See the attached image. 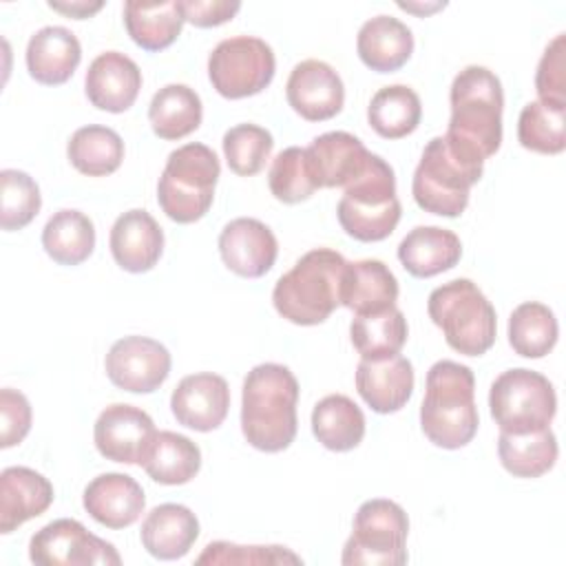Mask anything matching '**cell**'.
Returning <instances> with one entry per match:
<instances>
[{
    "mask_svg": "<svg viewBox=\"0 0 566 566\" xmlns=\"http://www.w3.org/2000/svg\"><path fill=\"white\" fill-rule=\"evenodd\" d=\"M451 119L447 144L471 159L484 161L502 144L504 91L493 71L471 64L462 69L451 84Z\"/></svg>",
    "mask_w": 566,
    "mask_h": 566,
    "instance_id": "obj_1",
    "label": "cell"
},
{
    "mask_svg": "<svg viewBox=\"0 0 566 566\" xmlns=\"http://www.w3.org/2000/svg\"><path fill=\"white\" fill-rule=\"evenodd\" d=\"M298 380L279 363L252 367L243 380L241 431L245 440L265 453L287 449L296 436Z\"/></svg>",
    "mask_w": 566,
    "mask_h": 566,
    "instance_id": "obj_2",
    "label": "cell"
},
{
    "mask_svg": "<svg viewBox=\"0 0 566 566\" xmlns=\"http://www.w3.org/2000/svg\"><path fill=\"white\" fill-rule=\"evenodd\" d=\"M424 389L420 427L429 442L442 449L469 444L480 424L473 371L453 360H438L427 371Z\"/></svg>",
    "mask_w": 566,
    "mask_h": 566,
    "instance_id": "obj_3",
    "label": "cell"
},
{
    "mask_svg": "<svg viewBox=\"0 0 566 566\" xmlns=\"http://www.w3.org/2000/svg\"><path fill=\"white\" fill-rule=\"evenodd\" d=\"M347 261L340 252L316 248L285 272L272 292L276 312L294 325H318L340 305V285Z\"/></svg>",
    "mask_w": 566,
    "mask_h": 566,
    "instance_id": "obj_4",
    "label": "cell"
},
{
    "mask_svg": "<svg viewBox=\"0 0 566 566\" xmlns=\"http://www.w3.org/2000/svg\"><path fill=\"white\" fill-rule=\"evenodd\" d=\"M427 312L444 334L451 349L464 356H482L495 343L497 318L491 301L469 279H455L429 294Z\"/></svg>",
    "mask_w": 566,
    "mask_h": 566,
    "instance_id": "obj_5",
    "label": "cell"
},
{
    "mask_svg": "<svg viewBox=\"0 0 566 566\" xmlns=\"http://www.w3.org/2000/svg\"><path fill=\"white\" fill-rule=\"evenodd\" d=\"M336 214L340 228L363 243L382 241L396 230L402 208L394 170L380 155L371 153L365 170L345 186Z\"/></svg>",
    "mask_w": 566,
    "mask_h": 566,
    "instance_id": "obj_6",
    "label": "cell"
},
{
    "mask_svg": "<svg viewBox=\"0 0 566 566\" xmlns=\"http://www.w3.org/2000/svg\"><path fill=\"white\" fill-rule=\"evenodd\" d=\"M484 161L453 150L444 137H433L416 166L411 192L424 212L460 217L469 203V190L480 181Z\"/></svg>",
    "mask_w": 566,
    "mask_h": 566,
    "instance_id": "obj_7",
    "label": "cell"
},
{
    "mask_svg": "<svg viewBox=\"0 0 566 566\" xmlns=\"http://www.w3.org/2000/svg\"><path fill=\"white\" fill-rule=\"evenodd\" d=\"M219 175L221 166L212 148L197 142L179 146L168 155L157 184L159 208L177 223L199 221L212 206Z\"/></svg>",
    "mask_w": 566,
    "mask_h": 566,
    "instance_id": "obj_8",
    "label": "cell"
},
{
    "mask_svg": "<svg viewBox=\"0 0 566 566\" xmlns=\"http://www.w3.org/2000/svg\"><path fill=\"white\" fill-rule=\"evenodd\" d=\"M491 418L504 433H531L551 427L557 396L546 376L515 367L502 371L489 391Z\"/></svg>",
    "mask_w": 566,
    "mask_h": 566,
    "instance_id": "obj_9",
    "label": "cell"
},
{
    "mask_svg": "<svg viewBox=\"0 0 566 566\" xmlns=\"http://www.w3.org/2000/svg\"><path fill=\"white\" fill-rule=\"evenodd\" d=\"M409 520L391 500H367L358 506L352 535L345 542L340 562L345 566H402L407 562Z\"/></svg>",
    "mask_w": 566,
    "mask_h": 566,
    "instance_id": "obj_10",
    "label": "cell"
},
{
    "mask_svg": "<svg viewBox=\"0 0 566 566\" xmlns=\"http://www.w3.org/2000/svg\"><path fill=\"white\" fill-rule=\"evenodd\" d=\"M276 71L272 46L261 38L234 35L221 40L208 57V77L228 99H241L270 86Z\"/></svg>",
    "mask_w": 566,
    "mask_h": 566,
    "instance_id": "obj_11",
    "label": "cell"
},
{
    "mask_svg": "<svg viewBox=\"0 0 566 566\" xmlns=\"http://www.w3.org/2000/svg\"><path fill=\"white\" fill-rule=\"evenodd\" d=\"M29 557L40 566H117L115 546L84 528L77 520H53L29 542Z\"/></svg>",
    "mask_w": 566,
    "mask_h": 566,
    "instance_id": "obj_12",
    "label": "cell"
},
{
    "mask_svg": "<svg viewBox=\"0 0 566 566\" xmlns=\"http://www.w3.org/2000/svg\"><path fill=\"white\" fill-rule=\"evenodd\" d=\"M111 382L130 394H150L170 374V352L148 336H124L113 343L104 360Z\"/></svg>",
    "mask_w": 566,
    "mask_h": 566,
    "instance_id": "obj_13",
    "label": "cell"
},
{
    "mask_svg": "<svg viewBox=\"0 0 566 566\" xmlns=\"http://www.w3.org/2000/svg\"><path fill=\"white\" fill-rule=\"evenodd\" d=\"M155 433L153 418L144 409L124 402L108 405L93 429L97 451L106 460L124 464H139Z\"/></svg>",
    "mask_w": 566,
    "mask_h": 566,
    "instance_id": "obj_14",
    "label": "cell"
},
{
    "mask_svg": "<svg viewBox=\"0 0 566 566\" xmlns=\"http://www.w3.org/2000/svg\"><path fill=\"white\" fill-rule=\"evenodd\" d=\"M285 95L294 113L307 122L332 119L345 104L343 80L323 60L298 62L287 77Z\"/></svg>",
    "mask_w": 566,
    "mask_h": 566,
    "instance_id": "obj_15",
    "label": "cell"
},
{
    "mask_svg": "<svg viewBox=\"0 0 566 566\" xmlns=\"http://www.w3.org/2000/svg\"><path fill=\"white\" fill-rule=\"evenodd\" d=\"M219 252L228 270L245 279H259L272 270L279 243L263 221L239 217L223 226L219 234Z\"/></svg>",
    "mask_w": 566,
    "mask_h": 566,
    "instance_id": "obj_16",
    "label": "cell"
},
{
    "mask_svg": "<svg viewBox=\"0 0 566 566\" xmlns=\"http://www.w3.org/2000/svg\"><path fill=\"white\" fill-rule=\"evenodd\" d=\"M230 407V387L223 376L212 371L190 374L179 380L170 396V409L179 424L195 431L217 429Z\"/></svg>",
    "mask_w": 566,
    "mask_h": 566,
    "instance_id": "obj_17",
    "label": "cell"
},
{
    "mask_svg": "<svg viewBox=\"0 0 566 566\" xmlns=\"http://www.w3.org/2000/svg\"><path fill=\"white\" fill-rule=\"evenodd\" d=\"M305 157L316 188H345L365 170L371 153L352 133L332 130L314 137Z\"/></svg>",
    "mask_w": 566,
    "mask_h": 566,
    "instance_id": "obj_18",
    "label": "cell"
},
{
    "mask_svg": "<svg viewBox=\"0 0 566 566\" xmlns=\"http://www.w3.org/2000/svg\"><path fill=\"white\" fill-rule=\"evenodd\" d=\"M88 102L106 113L128 111L142 88L139 66L119 51L99 53L84 77Z\"/></svg>",
    "mask_w": 566,
    "mask_h": 566,
    "instance_id": "obj_19",
    "label": "cell"
},
{
    "mask_svg": "<svg viewBox=\"0 0 566 566\" xmlns=\"http://www.w3.org/2000/svg\"><path fill=\"white\" fill-rule=\"evenodd\" d=\"M108 245L122 270L142 274L157 265L164 252V232L150 212L133 208L115 219Z\"/></svg>",
    "mask_w": 566,
    "mask_h": 566,
    "instance_id": "obj_20",
    "label": "cell"
},
{
    "mask_svg": "<svg viewBox=\"0 0 566 566\" xmlns=\"http://www.w3.org/2000/svg\"><path fill=\"white\" fill-rule=\"evenodd\" d=\"M82 504L97 524L117 531L139 520L146 497L135 478L126 473H102L84 489Z\"/></svg>",
    "mask_w": 566,
    "mask_h": 566,
    "instance_id": "obj_21",
    "label": "cell"
},
{
    "mask_svg": "<svg viewBox=\"0 0 566 566\" xmlns=\"http://www.w3.org/2000/svg\"><path fill=\"white\" fill-rule=\"evenodd\" d=\"M356 389L376 413H394L402 409L413 394V367L400 356L367 360L356 367Z\"/></svg>",
    "mask_w": 566,
    "mask_h": 566,
    "instance_id": "obj_22",
    "label": "cell"
},
{
    "mask_svg": "<svg viewBox=\"0 0 566 566\" xmlns=\"http://www.w3.org/2000/svg\"><path fill=\"white\" fill-rule=\"evenodd\" d=\"M53 502V484L29 467H9L0 473V533H11Z\"/></svg>",
    "mask_w": 566,
    "mask_h": 566,
    "instance_id": "obj_23",
    "label": "cell"
},
{
    "mask_svg": "<svg viewBox=\"0 0 566 566\" xmlns=\"http://www.w3.org/2000/svg\"><path fill=\"white\" fill-rule=\"evenodd\" d=\"M82 60L80 40L64 27H44L27 44L29 75L46 86L71 80Z\"/></svg>",
    "mask_w": 566,
    "mask_h": 566,
    "instance_id": "obj_24",
    "label": "cell"
},
{
    "mask_svg": "<svg viewBox=\"0 0 566 566\" xmlns=\"http://www.w3.org/2000/svg\"><path fill=\"white\" fill-rule=\"evenodd\" d=\"M462 243L453 230L438 226H416L398 245L402 268L416 279H429L458 265Z\"/></svg>",
    "mask_w": 566,
    "mask_h": 566,
    "instance_id": "obj_25",
    "label": "cell"
},
{
    "mask_svg": "<svg viewBox=\"0 0 566 566\" xmlns=\"http://www.w3.org/2000/svg\"><path fill=\"white\" fill-rule=\"evenodd\" d=\"M139 537L153 557L179 559L199 537V520L188 506L166 502L146 515Z\"/></svg>",
    "mask_w": 566,
    "mask_h": 566,
    "instance_id": "obj_26",
    "label": "cell"
},
{
    "mask_svg": "<svg viewBox=\"0 0 566 566\" xmlns=\"http://www.w3.org/2000/svg\"><path fill=\"white\" fill-rule=\"evenodd\" d=\"M396 301L398 281L382 261H347L340 285V305L356 314H374L394 307Z\"/></svg>",
    "mask_w": 566,
    "mask_h": 566,
    "instance_id": "obj_27",
    "label": "cell"
},
{
    "mask_svg": "<svg viewBox=\"0 0 566 566\" xmlns=\"http://www.w3.org/2000/svg\"><path fill=\"white\" fill-rule=\"evenodd\" d=\"M356 51L367 69L376 73H394L411 57L413 35L398 18L376 15L360 27Z\"/></svg>",
    "mask_w": 566,
    "mask_h": 566,
    "instance_id": "obj_28",
    "label": "cell"
},
{
    "mask_svg": "<svg viewBox=\"0 0 566 566\" xmlns=\"http://www.w3.org/2000/svg\"><path fill=\"white\" fill-rule=\"evenodd\" d=\"M186 18L181 0L172 2H124V24L130 40L144 51L168 49L181 33Z\"/></svg>",
    "mask_w": 566,
    "mask_h": 566,
    "instance_id": "obj_29",
    "label": "cell"
},
{
    "mask_svg": "<svg viewBox=\"0 0 566 566\" xmlns=\"http://www.w3.org/2000/svg\"><path fill=\"white\" fill-rule=\"evenodd\" d=\"M146 473L168 486L190 482L201 469V451L199 447L175 431H157L139 462Z\"/></svg>",
    "mask_w": 566,
    "mask_h": 566,
    "instance_id": "obj_30",
    "label": "cell"
},
{
    "mask_svg": "<svg viewBox=\"0 0 566 566\" xmlns=\"http://www.w3.org/2000/svg\"><path fill=\"white\" fill-rule=\"evenodd\" d=\"M312 433L329 451H352L365 436V416L352 398L332 394L314 405Z\"/></svg>",
    "mask_w": 566,
    "mask_h": 566,
    "instance_id": "obj_31",
    "label": "cell"
},
{
    "mask_svg": "<svg viewBox=\"0 0 566 566\" xmlns=\"http://www.w3.org/2000/svg\"><path fill=\"white\" fill-rule=\"evenodd\" d=\"M203 108L199 95L186 84H166L148 106V122L159 139H181L201 124Z\"/></svg>",
    "mask_w": 566,
    "mask_h": 566,
    "instance_id": "obj_32",
    "label": "cell"
},
{
    "mask_svg": "<svg viewBox=\"0 0 566 566\" xmlns=\"http://www.w3.org/2000/svg\"><path fill=\"white\" fill-rule=\"evenodd\" d=\"M557 438L551 427L531 433H504L497 438V455L502 467L515 478H539L555 467Z\"/></svg>",
    "mask_w": 566,
    "mask_h": 566,
    "instance_id": "obj_33",
    "label": "cell"
},
{
    "mask_svg": "<svg viewBox=\"0 0 566 566\" xmlns=\"http://www.w3.org/2000/svg\"><path fill=\"white\" fill-rule=\"evenodd\" d=\"M42 248L60 265H80L93 254L95 226L80 210H57L42 230Z\"/></svg>",
    "mask_w": 566,
    "mask_h": 566,
    "instance_id": "obj_34",
    "label": "cell"
},
{
    "mask_svg": "<svg viewBox=\"0 0 566 566\" xmlns=\"http://www.w3.org/2000/svg\"><path fill=\"white\" fill-rule=\"evenodd\" d=\"M422 117V104L413 88L391 84L376 91L367 106L369 126L385 139H400L413 133Z\"/></svg>",
    "mask_w": 566,
    "mask_h": 566,
    "instance_id": "obj_35",
    "label": "cell"
},
{
    "mask_svg": "<svg viewBox=\"0 0 566 566\" xmlns=\"http://www.w3.org/2000/svg\"><path fill=\"white\" fill-rule=\"evenodd\" d=\"M66 155L73 168L82 175L106 177L119 168L124 159V142L113 128L88 124L71 135Z\"/></svg>",
    "mask_w": 566,
    "mask_h": 566,
    "instance_id": "obj_36",
    "label": "cell"
},
{
    "mask_svg": "<svg viewBox=\"0 0 566 566\" xmlns=\"http://www.w3.org/2000/svg\"><path fill=\"white\" fill-rule=\"evenodd\" d=\"M349 338L360 358L394 356L407 343V318L396 305L374 314H356L349 325Z\"/></svg>",
    "mask_w": 566,
    "mask_h": 566,
    "instance_id": "obj_37",
    "label": "cell"
},
{
    "mask_svg": "<svg viewBox=\"0 0 566 566\" xmlns=\"http://www.w3.org/2000/svg\"><path fill=\"white\" fill-rule=\"evenodd\" d=\"M557 318L544 303L526 301L509 318V343L524 358H542L557 343Z\"/></svg>",
    "mask_w": 566,
    "mask_h": 566,
    "instance_id": "obj_38",
    "label": "cell"
},
{
    "mask_svg": "<svg viewBox=\"0 0 566 566\" xmlns=\"http://www.w3.org/2000/svg\"><path fill=\"white\" fill-rule=\"evenodd\" d=\"M517 139L533 153H562L566 148V104L528 102L517 119Z\"/></svg>",
    "mask_w": 566,
    "mask_h": 566,
    "instance_id": "obj_39",
    "label": "cell"
},
{
    "mask_svg": "<svg viewBox=\"0 0 566 566\" xmlns=\"http://www.w3.org/2000/svg\"><path fill=\"white\" fill-rule=\"evenodd\" d=\"M42 197L35 179L22 170L4 168L0 172V226L2 230H22L40 212Z\"/></svg>",
    "mask_w": 566,
    "mask_h": 566,
    "instance_id": "obj_40",
    "label": "cell"
},
{
    "mask_svg": "<svg viewBox=\"0 0 566 566\" xmlns=\"http://www.w3.org/2000/svg\"><path fill=\"white\" fill-rule=\"evenodd\" d=\"M274 139L270 130L256 124H237L223 135V155L232 172L241 177H252L263 170Z\"/></svg>",
    "mask_w": 566,
    "mask_h": 566,
    "instance_id": "obj_41",
    "label": "cell"
},
{
    "mask_svg": "<svg viewBox=\"0 0 566 566\" xmlns=\"http://www.w3.org/2000/svg\"><path fill=\"white\" fill-rule=\"evenodd\" d=\"M268 184L272 195L283 203H301L310 199L316 190V184L307 168L305 148L290 146L281 150L272 161Z\"/></svg>",
    "mask_w": 566,
    "mask_h": 566,
    "instance_id": "obj_42",
    "label": "cell"
},
{
    "mask_svg": "<svg viewBox=\"0 0 566 566\" xmlns=\"http://www.w3.org/2000/svg\"><path fill=\"white\" fill-rule=\"evenodd\" d=\"M197 564H301V557L285 546H239L232 542H210Z\"/></svg>",
    "mask_w": 566,
    "mask_h": 566,
    "instance_id": "obj_43",
    "label": "cell"
},
{
    "mask_svg": "<svg viewBox=\"0 0 566 566\" xmlns=\"http://www.w3.org/2000/svg\"><path fill=\"white\" fill-rule=\"evenodd\" d=\"M564 44L566 35L559 33L555 35L535 73V91L542 102H553V104H566V60H564Z\"/></svg>",
    "mask_w": 566,
    "mask_h": 566,
    "instance_id": "obj_44",
    "label": "cell"
},
{
    "mask_svg": "<svg viewBox=\"0 0 566 566\" xmlns=\"http://www.w3.org/2000/svg\"><path fill=\"white\" fill-rule=\"evenodd\" d=\"M0 447L9 449L20 444L31 429V405L24 394L4 387L0 389Z\"/></svg>",
    "mask_w": 566,
    "mask_h": 566,
    "instance_id": "obj_45",
    "label": "cell"
},
{
    "mask_svg": "<svg viewBox=\"0 0 566 566\" xmlns=\"http://www.w3.org/2000/svg\"><path fill=\"white\" fill-rule=\"evenodd\" d=\"M181 9H184V18L186 22L199 27V29H210V27H219L228 20H232L239 9L241 2H228V0H181Z\"/></svg>",
    "mask_w": 566,
    "mask_h": 566,
    "instance_id": "obj_46",
    "label": "cell"
},
{
    "mask_svg": "<svg viewBox=\"0 0 566 566\" xmlns=\"http://www.w3.org/2000/svg\"><path fill=\"white\" fill-rule=\"evenodd\" d=\"M49 7L53 9V11H60V13H64V15H69V18H75V20H84V18H91L93 13H97L102 7H104V2H86V0H75V2H49Z\"/></svg>",
    "mask_w": 566,
    "mask_h": 566,
    "instance_id": "obj_47",
    "label": "cell"
}]
</instances>
